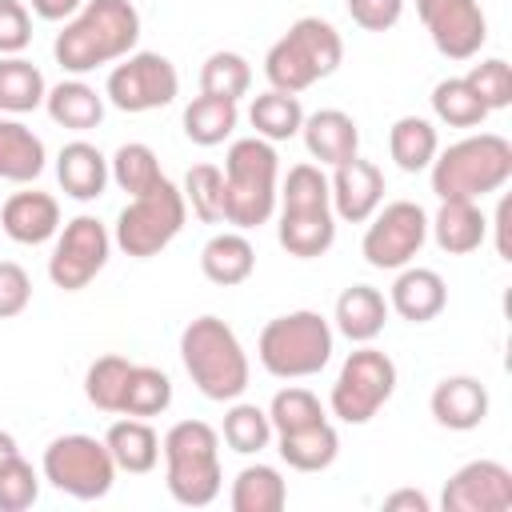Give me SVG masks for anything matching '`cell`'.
I'll return each instance as SVG.
<instances>
[{
  "instance_id": "1",
  "label": "cell",
  "mask_w": 512,
  "mask_h": 512,
  "mask_svg": "<svg viewBox=\"0 0 512 512\" xmlns=\"http://www.w3.org/2000/svg\"><path fill=\"white\" fill-rule=\"evenodd\" d=\"M136 40L140 12L132 0H84V8L64 20V32H56L52 56L64 72L84 76L136 52Z\"/></svg>"
},
{
  "instance_id": "2",
  "label": "cell",
  "mask_w": 512,
  "mask_h": 512,
  "mask_svg": "<svg viewBox=\"0 0 512 512\" xmlns=\"http://www.w3.org/2000/svg\"><path fill=\"white\" fill-rule=\"evenodd\" d=\"M180 360L200 388V396L216 404H232L248 388V356L240 348V336L220 316H196L180 332Z\"/></svg>"
},
{
  "instance_id": "3",
  "label": "cell",
  "mask_w": 512,
  "mask_h": 512,
  "mask_svg": "<svg viewBox=\"0 0 512 512\" xmlns=\"http://www.w3.org/2000/svg\"><path fill=\"white\" fill-rule=\"evenodd\" d=\"M432 168V192L440 200H484L488 192H500L512 180V144L496 132L464 136L436 152Z\"/></svg>"
},
{
  "instance_id": "4",
  "label": "cell",
  "mask_w": 512,
  "mask_h": 512,
  "mask_svg": "<svg viewBox=\"0 0 512 512\" xmlns=\"http://www.w3.org/2000/svg\"><path fill=\"white\" fill-rule=\"evenodd\" d=\"M276 148L260 136H244L228 144L224 156V224L248 232L268 224L276 212Z\"/></svg>"
},
{
  "instance_id": "5",
  "label": "cell",
  "mask_w": 512,
  "mask_h": 512,
  "mask_svg": "<svg viewBox=\"0 0 512 512\" xmlns=\"http://www.w3.org/2000/svg\"><path fill=\"white\" fill-rule=\"evenodd\" d=\"M164 452V484L176 504L184 508H204L220 496V436L204 420H180L164 432L160 440Z\"/></svg>"
},
{
  "instance_id": "6",
  "label": "cell",
  "mask_w": 512,
  "mask_h": 512,
  "mask_svg": "<svg viewBox=\"0 0 512 512\" xmlns=\"http://www.w3.org/2000/svg\"><path fill=\"white\" fill-rule=\"evenodd\" d=\"M344 60L340 32L320 16H300L264 56V76L280 92H304L316 80L332 76Z\"/></svg>"
},
{
  "instance_id": "7",
  "label": "cell",
  "mask_w": 512,
  "mask_h": 512,
  "mask_svg": "<svg viewBox=\"0 0 512 512\" xmlns=\"http://www.w3.org/2000/svg\"><path fill=\"white\" fill-rule=\"evenodd\" d=\"M256 356H260L264 372H272L280 380L316 376L332 360V324L312 308L284 312L260 328Z\"/></svg>"
},
{
  "instance_id": "8",
  "label": "cell",
  "mask_w": 512,
  "mask_h": 512,
  "mask_svg": "<svg viewBox=\"0 0 512 512\" xmlns=\"http://www.w3.org/2000/svg\"><path fill=\"white\" fill-rule=\"evenodd\" d=\"M184 216H188V204H184V192L164 176L152 192L144 196H132L128 208L116 216V248L124 256H136V260H148V256H160L184 228Z\"/></svg>"
},
{
  "instance_id": "9",
  "label": "cell",
  "mask_w": 512,
  "mask_h": 512,
  "mask_svg": "<svg viewBox=\"0 0 512 512\" xmlns=\"http://www.w3.org/2000/svg\"><path fill=\"white\" fill-rule=\"evenodd\" d=\"M40 468H44V480L72 500H100L112 492V480H116V460L108 444L84 432L56 436L44 448Z\"/></svg>"
},
{
  "instance_id": "10",
  "label": "cell",
  "mask_w": 512,
  "mask_h": 512,
  "mask_svg": "<svg viewBox=\"0 0 512 512\" xmlns=\"http://www.w3.org/2000/svg\"><path fill=\"white\" fill-rule=\"evenodd\" d=\"M396 392V364L388 352L360 344L344 364L340 376L332 384V416H340L344 424H368Z\"/></svg>"
},
{
  "instance_id": "11",
  "label": "cell",
  "mask_w": 512,
  "mask_h": 512,
  "mask_svg": "<svg viewBox=\"0 0 512 512\" xmlns=\"http://www.w3.org/2000/svg\"><path fill=\"white\" fill-rule=\"evenodd\" d=\"M428 240V212L416 200H392L372 212V224L360 240V252L380 272H400L420 256Z\"/></svg>"
},
{
  "instance_id": "12",
  "label": "cell",
  "mask_w": 512,
  "mask_h": 512,
  "mask_svg": "<svg viewBox=\"0 0 512 512\" xmlns=\"http://www.w3.org/2000/svg\"><path fill=\"white\" fill-rule=\"evenodd\" d=\"M180 92V76L168 56L160 52H128L104 84V96L120 112H152L172 104Z\"/></svg>"
},
{
  "instance_id": "13",
  "label": "cell",
  "mask_w": 512,
  "mask_h": 512,
  "mask_svg": "<svg viewBox=\"0 0 512 512\" xmlns=\"http://www.w3.org/2000/svg\"><path fill=\"white\" fill-rule=\"evenodd\" d=\"M108 252H112L108 228L96 216H76L56 236V248L48 256V280L60 292H80L104 272Z\"/></svg>"
},
{
  "instance_id": "14",
  "label": "cell",
  "mask_w": 512,
  "mask_h": 512,
  "mask_svg": "<svg viewBox=\"0 0 512 512\" xmlns=\"http://www.w3.org/2000/svg\"><path fill=\"white\" fill-rule=\"evenodd\" d=\"M416 12L448 60H472L488 40V20L476 0H416Z\"/></svg>"
},
{
  "instance_id": "15",
  "label": "cell",
  "mask_w": 512,
  "mask_h": 512,
  "mask_svg": "<svg viewBox=\"0 0 512 512\" xmlns=\"http://www.w3.org/2000/svg\"><path fill=\"white\" fill-rule=\"evenodd\" d=\"M444 512H508L512 508V472L500 460H468L456 468L440 492Z\"/></svg>"
},
{
  "instance_id": "16",
  "label": "cell",
  "mask_w": 512,
  "mask_h": 512,
  "mask_svg": "<svg viewBox=\"0 0 512 512\" xmlns=\"http://www.w3.org/2000/svg\"><path fill=\"white\" fill-rule=\"evenodd\" d=\"M328 188H332V216L348 224H368L372 212L384 204V172L360 156L336 164Z\"/></svg>"
},
{
  "instance_id": "17",
  "label": "cell",
  "mask_w": 512,
  "mask_h": 512,
  "mask_svg": "<svg viewBox=\"0 0 512 512\" xmlns=\"http://www.w3.org/2000/svg\"><path fill=\"white\" fill-rule=\"evenodd\" d=\"M448 304V284L436 268H400V276L392 280V292H388V308L408 320V324H428L444 312Z\"/></svg>"
},
{
  "instance_id": "18",
  "label": "cell",
  "mask_w": 512,
  "mask_h": 512,
  "mask_svg": "<svg viewBox=\"0 0 512 512\" xmlns=\"http://www.w3.org/2000/svg\"><path fill=\"white\" fill-rule=\"evenodd\" d=\"M428 408L436 416L440 428H452V432H472L484 424L488 416V388L476 380V376H444L432 396H428Z\"/></svg>"
},
{
  "instance_id": "19",
  "label": "cell",
  "mask_w": 512,
  "mask_h": 512,
  "mask_svg": "<svg viewBox=\"0 0 512 512\" xmlns=\"http://www.w3.org/2000/svg\"><path fill=\"white\" fill-rule=\"evenodd\" d=\"M300 136H304L308 156L320 160V164H328V168H336V164L360 156V128H356V120H352L348 112H340V108H320V112L304 116Z\"/></svg>"
},
{
  "instance_id": "20",
  "label": "cell",
  "mask_w": 512,
  "mask_h": 512,
  "mask_svg": "<svg viewBox=\"0 0 512 512\" xmlns=\"http://www.w3.org/2000/svg\"><path fill=\"white\" fill-rule=\"evenodd\" d=\"M0 228L16 244H44L60 228V204H56V196L36 192V188L12 192L0 208Z\"/></svg>"
},
{
  "instance_id": "21",
  "label": "cell",
  "mask_w": 512,
  "mask_h": 512,
  "mask_svg": "<svg viewBox=\"0 0 512 512\" xmlns=\"http://www.w3.org/2000/svg\"><path fill=\"white\" fill-rule=\"evenodd\" d=\"M276 240L296 260H316L336 244V216L332 208H280Z\"/></svg>"
},
{
  "instance_id": "22",
  "label": "cell",
  "mask_w": 512,
  "mask_h": 512,
  "mask_svg": "<svg viewBox=\"0 0 512 512\" xmlns=\"http://www.w3.org/2000/svg\"><path fill=\"white\" fill-rule=\"evenodd\" d=\"M432 240L440 244V252L448 256H468L484 244L488 236V216L480 212L476 200H440L436 216L428 220Z\"/></svg>"
},
{
  "instance_id": "23",
  "label": "cell",
  "mask_w": 512,
  "mask_h": 512,
  "mask_svg": "<svg viewBox=\"0 0 512 512\" xmlns=\"http://www.w3.org/2000/svg\"><path fill=\"white\" fill-rule=\"evenodd\" d=\"M332 320H336V332L348 336L352 344H372L388 324V300L372 284H352L336 296Z\"/></svg>"
},
{
  "instance_id": "24",
  "label": "cell",
  "mask_w": 512,
  "mask_h": 512,
  "mask_svg": "<svg viewBox=\"0 0 512 512\" xmlns=\"http://www.w3.org/2000/svg\"><path fill=\"white\" fill-rule=\"evenodd\" d=\"M56 180L72 200H96V196H104V188L112 180L108 156L88 140H72L56 156Z\"/></svg>"
},
{
  "instance_id": "25",
  "label": "cell",
  "mask_w": 512,
  "mask_h": 512,
  "mask_svg": "<svg viewBox=\"0 0 512 512\" xmlns=\"http://www.w3.org/2000/svg\"><path fill=\"white\" fill-rule=\"evenodd\" d=\"M200 272L220 284V288H236L256 272V248L252 240L236 228V232H216L204 248H200Z\"/></svg>"
},
{
  "instance_id": "26",
  "label": "cell",
  "mask_w": 512,
  "mask_h": 512,
  "mask_svg": "<svg viewBox=\"0 0 512 512\" xmlns=\"http://www.w3.org/2000/svg\"><path fill=\"white\" fill-rule=\"evenodd\" d=\"M104 444H108L116 468H124V472H132V476L152 472L156 460H160V436H156V428H152L148 420H140V416L116 420V424L108 428Z\"/></svg>"
},
{
  "instance_id": "27",
  "label": "cell",
  "mask_w": 512,
  "mask_h": 512,
  "mask_svg": "<svg viewBox=\"0 0 512 512\" xmlns=\"http://www.w3.org/2000/svg\"><path fill=\"white\" fill-rule=\"evenodd\" d=\"M44 140L20 124V120H0V180H12V184H28L44 172Z\"/></svg>"
},
{
  "instance_id": "28",
  "label": "cell",
  "mask_w": 512,
  "mask_h": 512,
  "mask_svg": "<svg viewBox=\"0 0 512 512\" xmlns=\"http://www.w3.org/2000/svg\"><path fill=\"white\" fill-rule=\"evenodd\" d=\"M44 108L60 128H72V132H88L104 120V96L84 80H60L56 88H48Z\"/></svg>"
},
{
  "instance_id": "29",
  "label": "cell",
  "mask_w": 512,
  "mask_h": 512,
  "mask_svg": "<svg viewBox=\"0 0 512 512\" xmlns=\"http://www.w3.org/2000/svg\"><path fill=\"white\" fill-rule=\"evenodd\" d=\"M340 456V436L328 420L308 424L300 432H280V460L296 472H324Z\"/></svg>"
},
{
  "instance_id": "30",
  "label": "cell",
  "mask_w": 512,
  "mask_h": 512,
  "mask_svg": "<svg viewBox=\"0 0 512 512\" xmlns=\"http://www.w3.org/2000/svg\"><path fill=\"white\" fill-rule=\"evenodd\" d=\"M232 512H280L288 504V484L272 464H248L232 480Z\"/></svg>"
},
{
  "instance_id": "31",
  "label": "cell",
  "mask_w": 512,
  "mask_h": 512,
  "mask_svg": "<svg viewBox=\"0 0 512 512\" xmlns=\"http://www.w3.org/2000/svg\"><path fill=\"white\" fill-rule=\"evenodd\" d=\"M236 120H240V108L236 100H224V96H196L188 108H184V136L200 148H216L224 144L232 132H236Z\"/></svg>"
},
{
  "instance_id": "32",
  "label": "cell",
  "mask_w": 512,
  "mask_h": 512,
  "mask_svg": "<svg viewBox=\"0 0 512 512\" xmlns=\"http://www.w3.org/2000/svg\"><path fill=\"white\" fill-rule=\"evenodd\" d=\"M48 96L44 72L24 56H0V112L24 116L36 112Z\"/></svg>"
},
{
  "instance_id": "33",
  "label": "cell",
  "mask_w": 512,
  "mask_h": 512,
  "mask_svg": "<svg viewBox=\"0 0 512 512\" xmlns=\"http://www.w3.org/2000/svg\"><path fill=\"white\" fill-rule=\"evenodd\" d=\"M248 124L256 128L260 140L276 144V140H292L304 124V108L292 92H280V88H268L260 96H252V108H248Z\"/></svg>"
},
{
  "instance_id": "34",
  "label": "cell",
  "mask_w": 512,
  "mask_h": 512,
  "mask_svg": "<svg viewBox=\"0 0 512 512\" xmlns=\"http://www.w3.org/2000/svg\"><path fill=\"white\" fill-rule=\"evenodd\" d=\"M388 152L396 160L400 172H424L436 152H440V136L432 128V120L424 116H400L388 132Z\"/></svg>"
},
{
  "instance_id": "35",
  "label": "cell",
  "mask_w": 512,
  "mask_h": 512,
  "mask_svg": "<svg viewBox=\"0 0 512 512\" xmlns=\"http://www.w3.org/2000/svg\"><path fill=\"white\" fill-rule=\"evenodd\" d=\"M172 404V380L168 372L152 368V364H132L128 384H124V400H120V416H160Z\"/></svg>"
},
{
  "instance_id": "36",
  "label": "cell",
  "mask_w": 512,
  "mask_h": 512,
  "mask_svg": "<svg viewBox=\"0 0 512 512\" xmlns=\"http://www.w3.org/2000/svg\"><path fill=\"white\" fill-rule=\"evenodd\" d=\"M432 112L448 128H476L488 120V108L480 104V96L472 92V84L464 76H448L432 88Z\"/></svg>"
},
{
  "instance_id": "37",
  "label": "cell",
  "mask_w": 512,
  "mask_h": 512,
  "mask_svg": "<svg viewBox=\"0 0 512 512\" xmlns=\"http://www.w3.org/2000/svg\"><path fill=\"white\" fill-rule=\"evenodd\" d=\"M108 172H112V180H116L128 196H144V192H152V188L164 180L156 152H152L148 144H140V140L120 144L116 156L108 160Z\"/></svg>"
},
{
  "instance_id": "38",
  "label": "cell",
  "mask_w": 512,
  "mask_h": 512,
  "mask_svg": "<svg viewBox=\"0 0 512 512\" xmlns=\"http://www.w3.org/2000/svg\"><path fill=\"white\" fill-rule=\"evenodd\" d=\"M224 444L240 456H252V452H264L268 440H272V420L264 408L256 404H244V400H232V408L224 412Z\"/></svg>"
},
{
  "instance_id": "39",
  "label": "cell",
  "mask_w": 512,
  "mask_h": 512,
  "mask_svg": "<svg viewBox=\"0 0 512 512\" xmlns=\"http://www.w3.org/2000/svg\"><path fill=\"white\" fill-rule=\"evenodd\" d=\"M128 372H132V360L128 356H100L88 364V376H84V396L92 408L100 412H120V400H124V384H128Z\"/></svg>"
},
{
  "instance_id": "40",
  "label": "cell",
  "mask_w": 512,
  "mask_h": 512,
  "mask_svg": "<svg viewBox=\"0 0 512 512\" xmlns=\"http://www.w3.org/2000/svg\"><path fill=\"white\" fill-rule=\"evenodd\" d=\"M252 88V64L240 52H212L200 68V92L204 96H224L240 100Z\"/></svg>"
},
{
  "instance_id": "41",
  "label": "cell",
  "mask_w": 512,
  "mask_h": 512,
  "mask_svg": "<svg viewBox=\"0 0 512 512\" xmlns=\"http://www.w3.org/2000/svg\"><path fill=\"white\" fill-rule=\"evenodd\" d=\"M184 204H192V212L204 224H220L224 220V172L216 164H192L184 172Z\"/></svg>"
},
{
  "instance_id": "42",
  "label": "cell",
  "mask_w": 512,
  "mask_h": 512,
  "mask_svg": "<svg viewBox=\"0 0 512 512\" xmlns=\"http://www.w3.org/2000/svg\"><path fill=\"white\" fill-rule=\"evenodd\" d=\"M268 420H272V432L280 436V432H300L308 424H320L328 416H324V404L316 400V392H308V388H280L272 396V404H268Z\"/></svg>"
},
{
  "instance_id": "43",
  "label": "cell",
  "mask_w": 512,
  "mask_h": 512,
  "mask_svg": "<svg viewBox=\"0 0 512 512\" xmlns=\"http://www.w3.org/2000/svg\"><path fill=\"white\" fill-rule=\"evenodd\" d=\"M276 200L280 208H332V188L320 164H292Z\"/></svg>"
},
{
  "instance_id": "44",
  "label": "cell",
  "mask_w": 512,
  "mask_h": 512,
  "mask_svg": "<svg viewBox=\"0 0 512 512\" xmlns=\"http://www.w3.org/2000/svg\"><path fill=\"white\" fill-rule=\"evenodd\" d=\"M464 80L472 84V92L480 96V104H484L488 112H496V108H508V104H512V68H508V60H500V56L480 60V64H472V68H468V76H464Z\"/></svg>"
},
{
  "instance_id": "45",
  "label": "cell",
  "mask_w": 512,
  "mask_h": 512,
  "mask_svg": "<svg viewBox=\"0 0 512 512\" xmlns=\"http://www.w3.org/2000/svg\"><path fill=\"white\" fill-rule=\"evenodd\" d=\"M40 496V476L24 456L0 464V512H24Z\"/></svg>"
},
{
  "instance_id": "46",
  "label": "cell",
  "mask_w": 512,
  "mask_h": 512,
  "mask_svg": "<svg viewBox=\"0 0 512 512\" xmlns=\"http://www.w3.org/2000/svg\"><path fill=\"white\" fill-rule=\"evenodd\" d=\"M32 44V12L20 0H0V56H20Z\"/></svg>"
},
{
  "instance_id": "47",
  "label": "cell",
  "mask_w": 512,
  "mask_h": 512,
  "mask_svg": "<svg viewBox=\"0 0 512 512\" xmlns=\"http://www.w3.org/2000/svg\"><path fill=\"white\" fill-rule=\"evenodd\" d=\"M32 300V280L16 260H0V320H12L28 308Z\"/></svg>"
},
{
  "instance_id": "48",
  "label": "cell",
  "mask_w": 512,
  "mask_h": 512,
  "mask_svg": "<svg viewBox=\"0 0 512 512\" xmlns=\"http://www.w3.org/2000/svg\"><path fill=\"white\" fill-rule=\"evenodd\" d=\"M344 4L364 32H388L404 16V0H344Z\"/></svg>"
},
{
  "instance_id": "49",
  "label": "cell",
  "mask_w": 512,
  "mask_h": 512,
  "mask_svg": "<svg viewBox=\"0 0 512 512\" xmlns=\"http://www.w3.org/2000/svg\"><path fill=\"white\" fill-rule=\"evenodd\" d=\"M32 4V12L40 16V20H72L80 8H84V0H28Z\"/></svg>"
},
{
  "instance_id": "50",
  "label": "cell",
  "mask_w": 512,
  "mask_h": 512,
  "mask_svg": "<svg viewBox=\"0 0 512 512\" xmlns=\"http://www.w3.org/2000/svg\"><path fill=\"white\" fill-rule=\"evenodd\" d=\"M384 508H388V512H400V508H408V512H428L432 504H428L424 492H416V488H400V492L384 496Z\"/></svg>"
},
{
  "instance_id": "51",
  "label": "cell",
  "mask_w": 512,
  "mask_h": 512,
  "mask_svg": "<svg viewBox=\"0 0 512 512\" xmlns=\"http://www.w3.org/2000/svg\"><path fill=\"white\" fill-rule=\"evenodd\" d=\"M12 456H20V448H16V436H12V432H0V464H8Z\"/></svg>"
}]
</instances>
